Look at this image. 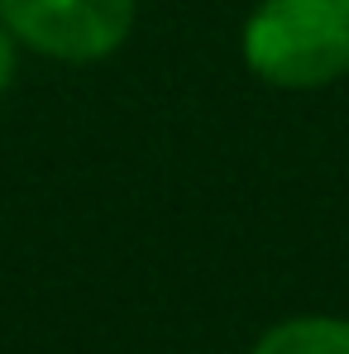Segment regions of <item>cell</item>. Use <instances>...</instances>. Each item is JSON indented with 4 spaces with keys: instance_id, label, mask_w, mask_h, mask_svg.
<instances>
[{
    "instance_id": "obj_2",
    "label": "cell",
    "mask_w": 349,
    "mask_h": 354,
    "mask_svg": "<svg viewBox=\"0 0 349 354\" xmlns=\"http://www.w3.org/2000/svg\"><path fill=\"white\" fill-rule=\"evenodd\" d=\"M0 19L24 53L91 67L129 44L139 0H0Z\"/></svg>"
},
{
    "instance_id": "obj_1",
    "label": "cell",
    "mask_w": 349,
    "mask_h": 354,
    "mask_svg": "<svg viewBox=\"0 0 349 354\" xmlns=\"http://www.w3.org/2000/svg\"><path fill=\"white\" fill-rule=\"evenodd\" d=\"M244 67L273 91H326L349 77V0H258L239 29Z\"/></svg>"
},
{
    "instance_id": "obj_4",
    "label": "cell",
    "mask_w": 349,
    "mask_h": 354,
    "mask_svg": "<svg viewBox=\"0 0 349 354\" xmlns=\"http://www.w3.org/2000/svg\"><path fill=\"white\" fill-rule=\"evenodd\" d=\"M19 44H15V34L5 29V19H0V96L15 86V72H19Z\"/></svg>"
},
{
    "instance_id": "obj_3",
    "label": "cell",
    "mask_w": 349,
    "mask_h": 354,
    "mask_svg": "<svg viewBox=\"0 0 349 354\" xmlns=\"http://www.w3.org/2000/svg\"><path fill=\"white\" fill-rule=\"evenodd\" d=\"M249 354H349V316L335 311H301L273 321Z\"/></svg>"
}]
</instances>
